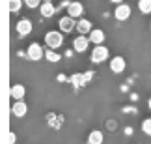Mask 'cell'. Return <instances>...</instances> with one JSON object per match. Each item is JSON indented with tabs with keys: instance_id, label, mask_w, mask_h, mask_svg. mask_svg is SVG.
I'll use <instances>...</instances> for the list:
<instances>
[{
	"instance_id": "cell-1",
	"label": "cell",
	"mask_w": 151,
	"mask_h": 144,
	"mask_svg": "<svg viewBox=\"0 0 151 144\" xmlns=\"http://www.w3.org/2000/svg\"><path fill=\"white\" fill-rule=\"evenodd\" d=\"M45 45L49 49H60L63 45V32L62 30H50L45 34Z\"/></svg>"
},
{
	"instance_id": "cell-2",
	"label": "cell",
	"mask_w": 151,
	"mask_h": 144,
	"mask_svg": "<svg viewBox=\"0 0 151 144\" xmlns=\"http://www.w3.org/2000/svg\"><path fill=\"white\" fill-rule=\"evenodd\" d=\"M108 58V49L104 45H95V49H91V62L93 64H103Z\"/></svg>"
},
{
	"instance_id": "cell-3",
	"label": "cell",
	"mask_w": 151,
	"mask_h": 144,
	"mask_svg": "<svg viewBox=\"0 0 151 144\" xmlns=\"http://www.w3.org/2000/svg\"><path fill=\"white\" fill-rule=\"evenodd\" d=\"M26 56L30 60H34V62H39L45 56V51L41 49V45H39V43H30V45H28V49H26Z\"/></svg>"
},
{
	"instance_id": "cell-4",
	"label": "cell",
	"mask_w": 151,
	"mask_h": 144,
	"mask_svg": "<svg viewBox=\"0 0 151 144\" xmlns=\"http://www.w3.org/2000/svg\"><path fill=\"white\" fill-rule=\"evenodd\" d=\"M32 28H34V25L30 19H19V22L15 25V30L19 34V38H26L32 32Z\"/></svg>"
},
{
	"instance_id": "cell-5",
	"label": "cell",
	"mask_w": 151,
	"mask_h": 144,
	"mask_svg": "<svg viewBox=\"0 0 151 144\" xmlns=\"http://www.w3.org/2000/svg\"><path fill=\"white\" fill-rule=\"evenodd\" d=\"M90 38L88 36H84V34H80V36H77L73 39V49H75V53H84V51H88L90 47Z\"/></svg>"
},
{
	"instance_id": "cell-6",
	"label": "cell",
	"mask_w": 151,
	"mask_h": 144,
	"mask_svg": "<svg viewBox=\"0 0 151 144\" xmlns=\"http://www.w3.org/2000/svg\"><path fill=\"white\" fill-rule=\"evenodd\" d=\"M114 17L118 21H127L131 17V6L129 4H123V2L118 4V6H116V9H114Z\"/></svg>"
},
{
	"instance_id": "cell-7",
	"label": "cell",
	"mask_w": 151,
	"mask_h": 144,
	"mask_svg": "<svg viewBox=\"0 0 151 144\" xmlns=\"http://www.w3.org/2000/svg\"><path fill=\"white\" fill-rule=\"evenodd\" d=\"M58 26H60V30L63 34H69V32H73L75 28H77V21H75L71 15H67V17H62V19H60Z\"/></svg>"
},
{
	"instance_id": "cell-8",
	"label": "cell",
	"mask_w": 151,
	"mask_h": 144,
	"mask_svg": "<svg viewBox=\"0 0 151 144\" xmlns=\"http://www.w3.org/2000/svg\"><path fill=\"white\" fill-rule=\"evenodd\" d=\"M127 67V62L123 56H114L112 60H110V71L112 73H123Z\"/></svg>"
},
{
	"instance_id": "cell-9",
	"label": "cell",
	"mask_w": 151,
	"mask_h": 144,
	"mask_svg": "<svg viewBox=\"0 0 151 144\" xmlns=\"http://www.w3.org/2000/svg\"><path fill=\"white\" fill-rule=\"evenodd\" d=\"M82 13H84V6L80 2H71L67 6V15H71L73 19H80Z\"/></svg>"
},
{
	"instance_id": "cell-10",
	"label": "cell",
	"mask_w": 151,
	"mask_h": 144,
	"mask_svg": "<svg viewBox=\"0 0 151 144\" xmlns=\"http://www.w3.org/2000/svg\"><path fill=\"white\" fill-rule=\"evenodd\" d=\"M11 112H13V116H17V118H22V116H24V114L28 112V107H26V103L22 101V99L15 101L13 105H11Z\"/></svg>"
},
{
	"instance_id": "cell-11",
	"label": "cell",
	"mask_w": 151,
	"mask_h": 144,
	"mask_svg": "<svg viewBox=\"0 0 151 144\" xmlns=\"http://www.w3.org/2000/svg\"><path fill=\"white\" fill-rule=\"evenodd\" d=\"M39 13H41V17H45V19H50V17L56 13L54 4L52 2H43L41 6H39Z\"/></svg>"
},
{
	"instance_id": "cell-12",
	"label": "cell",
	"mask_w": 151,
	"mask_h": 144,
	"mask_svg": "<svg viewBox=\"0 0 151 144\" xmlns=\"http://www.w3.org/2000/svg\"><path fill=\"white\" fill-rule=\"evenodd\" d=\"M88 38H90V41L93 43V45H103V41H104V32L101 30V28H95V30H91L90 34H88Z\"/></svg>"
},
{
	"instance_id": "cell-13",
	"label": "cell",
	"mask_w": 151,
	"mask_h": 144,
	"mask_svg": "<svg viewBox=\"0 0 151 144\" xmlns=\"http://www.w3.org/2000/svg\"><path fill=\"white\" fill-rule=\"evenodd\" d=\"M91 30H93V26H91V22L88 21V19H82V17H80V19L77 21V32L78 34H90Z\"/></svg>"
},
{
	"instance_id": "cell-14",
	"label": "cell",
	"mask_w": 151,
	"mask_h": 144,
	"mask_svg": "<svg viewBox=\"0 0 151 144\" xmlns=\"http://www.w3.org/2000/svg\"><path fill=\"white\" fill-rule=\"evenodd\" d=\"M9 94H11V97H13L15 101H19V99H22V97H24L26 88H24L22 84H13V86H11V90H9Z\"/></svg>"
},
{
	"instance_id": "cell-15",
	"label": "cell",
	"mask_w": 151,
	"mask_h": 144,
	"mask_svg": "<svg viewBox=\"0 0 151 144\" xmlns=\"http://www.w3.org/2000/svg\"><path fill=\"white\" fill-rule=\"evenodd\" d=\"M103 140H104V135H103V131H99V129L91 131L90 137H88V144H103Z\"/></svg>"
},
{
	"instance_id": "cell-16",
	"label": "cell",
	"mask_w": 151,
	"mask_h": 144,
	"mask_svg": "<svg viewBox=\"0 0 151 144\" xmlns=\"http://www.w3.org/2000/svg\"><path fill=\"white\" fill-rule=\"evenodd\" d=\"M45 58H47L49 62H54V64H56V62L62 60V54L56 53L54 49H47V51H45Z\"/></svg>"
},
{
	"instance_id": "cell-17",
	"label": "cell",
	"mask_w": 151,
	"mask_h": 144,
	"mask_svg": "<svg viewBox=\"0 0 151 144\" xmlns=\"http://www.w3.org/2000/svg\"><path fill=\"white\" fill-rule=\"evenodd\" d=\"M138 9H140V13L149 15L151 13V0H138Z\"/></svg>"
},
{
	"instance_id": "cell-18",
	"label": "cell",
	"mask_w": 151,
	"mask_h": 144,
	"mask_svg": "<svg viewBox=\"0 0 151 144\" xmlns=\"http://www.w3.org/2000/svg\"><path fill=\"white\" fill-rule=\"evenodd\" d=\"M22 4H24V0H9V11H11V13L21 11V6Z\"/></svg>"
},
{
	"instance_id": "cell-19",
	"label": "cell",
	"mask_w": 151,
	"mask_h": 144,
	"mask_svg": "<svg viewBox=\"0 0 151 144\" xmlns=\"http://www.w3.org/2000/svg\"><path fill=\"white\" fill-rule=\"evenodd\" d=\"M142 131H144L146 135H151V118H146V120L142 122Z\"/></svg>"
},
{
	"instance_id": "cell-20",
	"label": "cell",
	"mask_w": 151,
	"mask_h": 144,
	"mask_svg": "<svg viewBox=\"0 0 151 144\" xmlns=\"http://www.w3.org/2000/svg\"><path fill=\"white\" fill-rule=\"evenodd\" d=\"M24 4L28 6V8H37V6L43 4V0H24Z\"/></svg>"
},
{
	"instance_id": "cell-21",
	"label": "cell",
	"mask_w": 151,
	"mask_h": 144,
	"mask_svg": "<svg viewBox=\"0 0 151 144\" xmlns=\"http://www.w3.org/2000/svg\"><path fill=\"white\" fill-rule=\"evenodd\" d=\"M82 79H84V75H73V82H75V86H78V82H82Z\"/></svg>"
},
{
	"instance_id": "cell-22",
	"label": "cell",
	"mask_w": 151,
	"mask_h": 144,
	"mask_svg": "<svg viewBox=\"0 0 151 144\" xmlns=\"http://www.w3.org/2000/svg\"><path fill=\"white\" fill-rule=\"evenodd\" d=\"M15 140H17L15 133H13V131H9V133H8V142H9V144H15Z\"/></svg>"
},
{
	"instance_id": "cell-23",
	"label": "cell",
	"mask_w": 151,
	"mask_h": 144,
	"mask_svg": "<svg viewBox=\"0 0 151 144\" xmlns=\"http://www.w3.org/2000/svg\"><path fill=\"white\" fill-rule=\"evenodd\" d=\"M106 129H116V122H114V120H108V122H106Z\"/></svg>"
},
{
	"instance_id": "cell-24",
	"label": "cell",
	"mask_w": 151,
	"mask_h": 144,
	"mask_svg": "<svg viewBox=\"0 0 151 144\" xmlns=\"http://www.w3.org/2000/svg\"><path fill=\"white\" fill-rule=\"evenodd\" d=\"M112 4H121V2H125V0H110Z\"/></svg>"
},
{
	"instance_id": "cell-25",
	"label": "cell",
	"mask_w": 151,
	"mask_h": 144,
	"mask_svg": "<svg viewBox=\"0 0 151 144\" xmlns=\"http://www.w3.org/2000/svg\"><path fill=\"white\" fill-rule=\"evenodd\" d=\"M147 107H149V111H151V97H149V101H147Z\"/></svg>"
},
{
	"instance_id": "cell-26",
	"label": "cell",
	"mask_w": 151,
	"mask_h": 144,
	"mask_svg": "<svg viewBox=\"0 0 151 144\" xmlns=\"http://www.w3.org/2000/svg\"><path fill=\"white\" fill-rule=\"evenodd\" d=\"M43 2H52V0H43Z\"/></svg>"
},
{
	"instance_id": "cell-27",
	"label": "cell",
	"mask_w": 151,
	"mask_h": 144,
	"mask_svg": "<svg viewBox=\"0 0 151 144\" xmlns=\"http://www.w3.org/2000/svg\"><path fill=\"white\" fill-rule=\"evenodd\" d=\"M149 26H151V22H149Z\"/></svg>"
}]
</instances>
